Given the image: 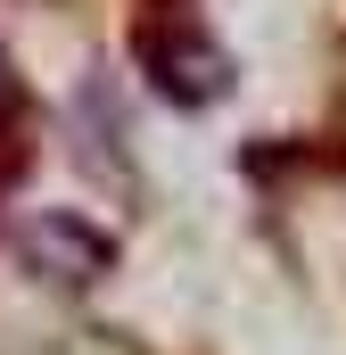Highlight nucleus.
<instances>
[{"mask_svg":"<svg viewBox=\"0 0 346 355\" xmlns=\"http://www.w3.org/2000/svg\"><path fill=\"white\" fill-rule=\"evenodd\" d=\"M25 257L42 272H58V281H99V272L116 265V240L91 232V223H75V215H42L25 232Z\"/></svg>","mask_w":346,"mask_h":355,"instance_id":"obj_2","label":"nucleus"},{"mask_svg":"<svg viewBox=\"0 0 346 355\" xmlns=\"http://www.w3.org/2000/svg\"><path fill=\"white\" fill-rule=\"evenodd\" d=\"M140 67H149L157 91L181 99V107H206V99H223V83H231V58H223L206 33H190V25H149V33H140Z\"/></svg>","mask_w":346,"mask_h":355,"instance_id":"obj_1","label":"nucleus"}]
</instances>
